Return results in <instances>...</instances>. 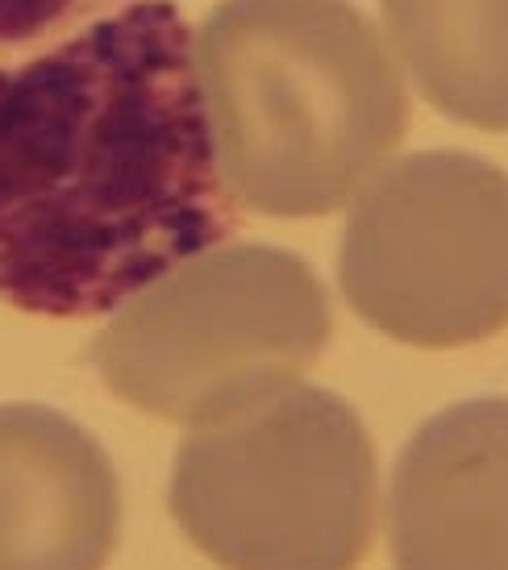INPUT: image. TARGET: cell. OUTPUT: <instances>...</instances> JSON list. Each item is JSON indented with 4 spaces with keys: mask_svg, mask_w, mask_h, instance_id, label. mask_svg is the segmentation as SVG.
<instances>
[{
    "mask_svg": "<svg viewBox=\"0 0 508 570\" xmlns=\"http://www.w3.org/2000/svg\"><path fill=\"white\" fill-rule=\"evenodd\" d=\"M396 570H508V396L434 412L388 487Z\"/></svg>",
    "mask_w": 508,
    "mask_h": 570,
    "instance_id": "6",
    "label": "cell"
},
{
    "mask_svg": "<svg viewBox=\"0 0 508 570\" xmlns=\"http://www.w3.org/2000/svg\"><path fill=\"white\" fill-rule=\"evenodd\" d=\"M117 0H0V67L71 38Z\"/></svg>",
    "mask_w": 508,
    "mask_h": 570,
    "instance_id": "9",
    "label": "cell"
},
{
    "mask_svg": "<svg viewBox=\"0 0 508 570\" xmlns=\"http://www.w3.org/2000/svg\"><path fill=\"white\" fill-rule=\"evenodd\" d=\"M329 329V296L304 258L221 242L125 300L92 362L125 404L196 429L288 392Z\"/></svg>",
    "mask_w": 508,
    "mask_h": 570,
    "instance_id": "3",
    "label": "cell"
},
{
    "mask_svg": "<svg viewBox=\"0 0 508 570\" xmlns=\"http://www.w3.org/2000/svg\"><path fill=\"white\" fill-rule=\"evenodd\" d=\"M350 308L409 346H471L508 325V175L421 150L354 192L338 250Z\"/></svg>",
    "mask_w": 508,
    "mask_h": 570,
    "instance_id": "5",
    "label": "cell"
},
{
    "mask_svg": "<svg viewBox=\"0 0 508 570\" xmlns=\"http://www.w3.org/2000/svg\"><path fill=\"white\" fill-rule=\"evenodd\" d=\"M421 96L475 129H508V0H379Z\"/></svg>",
    "mask_w": 508,
    "mask_h": 570,
    "instance_id": "8",
    "label": "cell"
},
{
    "mask_svg": "<svg viewBox=\"0 0 508 570\" xmlns=\"http://www.w3.org/2000/svg\"><path fill=\"white\" fill-rule=\"evenodd\" d=\"M121 483L100 442L42 404H0V570H105Z\"/></svg>",
    "mask_w": 508,
    "mask_h": 570,
    "instance_id": "7",
    "label": "cell"
},
{
    "mask_svg": "<svg viewBox=\"0 0 508 570\" xmlns=\"http://www.w3.org/2000/svg\"><path fill=\"white\" fill-rule=\"evenodd\" d=\"M238 200L217 171L192 30L134 0L0 67V300L113 313L221 246Z\"/></svg>",
    "mask_w": 508,
    "mask_h": 570,
    "instance_id": "1",
    "label": "cell"
},
{
    "mask_svg": "<svg viewBox=\"0 0 508 570\" xmlns=\"http://www.w3.org/2000/svg\"><path fill=\"white\" fill-rule=\"evenodd\" d=\"M217 171L267 217L354 200L409 129V92L350 0H221L192 42Z\"/></svg>",
    "mask_w": 508,
    "mask_h": 570,
    "instance_id": "2",
    "label": "cell"
},
{
    "mask_svg": "<svg viewBox=\"0 0 508 570\" xmlns=\"http://www.w3.org/2000/svg\"><path fill=\"white\" fill-rule=\"evenodd\" d=\"M171 512L225 570H354L375 533L371 437L342 396L292 383L184 437Z\"/></svg>",
    "mask_w": 508,
    "mask_h": 570,
    "instance_id": "4",
    "label": "cell"
}]
</instances>
